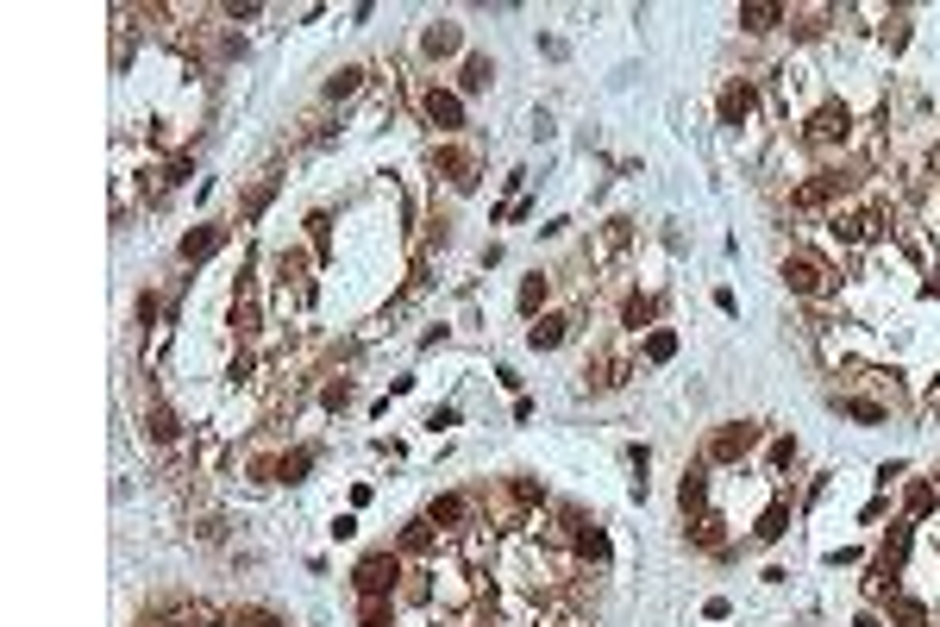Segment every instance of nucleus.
Segmentation results:
<instances>
[{
	"label": "nucleus",
	"mask_w": 940,
	"mask_h": 627,
	"mask_svg": "<svg viewBox=\"0 0 940 627\" xmlns=\"http://www.w3.org/2000/svg\"><path fill=\"white\" fill-rule=\"evenodd\" d=\"M408 584V559L402 552H364L358 571H351V590H358L364 602H395Z\"/></svg>",
	"instance_id": "nucleus-1"
},
{
	"label": "nucleus",
	"mask_w": 940,
	"mask_h": 627,
	"mask_svg": "<svg viewBox=\"0 0 940 627\" xmlns=\"http://www.w3.org/2000/svg\"><path fill=\"white\" fill-rule=\"evenodd\" d=\"M784 289L803 295V301H821L828 295V270H821L809 251H796V258H784Z\"/></svg>",
	"instance_id": "nucleus-2"
},
{
	"label": "nucleus",
	"mask_w": 940,
	"mask_h": 627,
	"mask_svg": "<svg viewBox=\"0 0 940 627\" xmlns=\"http://www.w3.org/2000/svg\"><path fill=\"white\" fill-rule=\"evenodd\" d=\"M752 446H759V427H752V421H734V427H721V433L709 439L702 464H734V458H746Z\"/></svg>",
	"instance_id": "nucleus-3"
},
{
	"label": "nucleus",
	"mask_w": 940,
	"mask_h": 627,
	"mask_svg": "<svg viewBox=\"0 0 940 627\" xmlns=\"http://www.w3.org/2000/svg\"><path fill=\"white\" fill-rule=\"evenodd\" d=\"M846 107H834V101H821L815 113H809V126H803V145H815V151H828V145H840L846 138Z\"/></svg>",
	"instance_id": "nucleus-4"
},
{
	"label": "nucleus",
	"mask_w": 940,
	"mask_h": 627,
	"mask_svg": "<svg viewBox=\"0 0 940 627\" xmlns=\"http://www.w3.org/2000/svg\"><path fill=\"white\" fill-rule=\"evenodd\" d=\"M884 602V615H890V627H934V615H928V602L922 596H909V590H890V596H878Z\"/></svg>",
	"instance_id": "nucleus-5"
},
{
	"label": "nucleus",
	"mask_w": 940,
	"mask_h": 627,
	"mask_svg": "<svg viewBox=\"0 0 940 627\" xmlns=\"http://www.w3.org/2000/svg\"><path fill=\"white\" fill-rule=\"evenodd\" d=\"M420 113H427L439 132H458V126H464V101L445 95V88H427V95H420Z\"/></svg>",
	"instance_id": "nucleus-6"
},
{
	"label": "nucleus",
	"mask_w": 940,
	"mask_h": 627,
	"mask_svg": "<svg viewBox=\"0 0 940 627\" xmlns=\"http://www.w3.org/2000/svg\"><path fill=\"white\" fill-rule=\"evenodd\" d=\"M433 170H439L445 182H458V189H470V182H477V176H470V170H477V157H470L464 145H439V151H433Z\"/></svg>",
	"instance_id": "nucleus-7"
},
{
	"label": "nucleus",
	"mask_w": 940,
	"mask_h": 627,
	"mask_svg": "<svg viewBox=\"0 0 940 627\" xmlns=\"http://www.w3.org/2000/svg\"><path fill=\"white\" fill-rule=\"evenodd\" d=\"M677 502H684V521H690V515L702 521V508H709V464L684 471V483H677Z\"/></svg>",
	"instance_id": "nucleus-8"
},
{
	"label": "nucleus",
	"mask_w": 940,
	"mask_h": 627,
	"mask_svg": "<svg viewBox=\"0 0 940 627\" xmlns=\"http://www.w3.org/2000/svg\"><path fill=\"white\" fill-rule=\"evenodd\" d=\"M752 101H759V88H752L746 76H740V82H727V88H721V120H727V126H740L746 113H752Z\"/></svg>",
	"instance_id": "nucleus-9"
},
{
	"label": "nucleus",
	"mask_w": 940,
	"mask_h": 627,
	"mask_svg": "<svg viewBox=\"0 0 940 627\" xmlns=\"http://www.w3.org/2000/svg\"><path fill=\"white\" fill-rule=\"evenodd\" d=\"M427 521H433V527H445V533H458V527L470 521V496H458V490H452V496H433Z\"/></svg>",
	"instance_id": "nucleus-10"
},
{
	"label": "nucleus",
	"mask_w": 940,
	"mask_h": 627,
	"mask_svg": "<svg viewBox=\"0 0 940 627\" xmlns=\"http://www.w3.org/2000/svg\"><path fill=\"white\" fill-rule=\"evenodd\" d=\"M571 546H577V559H590V565H608V552H615V546H608V533H602L596 521H583V527L571 533Z\"/></svg>",
	"instance_id": "nucleus-11"
},
{
	"label": "nucleus",
	"mask_w": 940,
	"mask_h": 627,
	"mask_svg": "<svg viewBox=\"0 0 940 627\" xmlns=\"http://www.w3.org/2000/svg\"><path fill=\"white\" fill-rule=\"evenodd\" d=\"M564 333H571V320H564V314H539L533 327H527V345H533V352H552V345H564Z\"/></svg>",
	"instance_id": "nucleus-12"
},
{
	"label": "nucleus",
	"mask_w": 940,
	"mask_h": 627,
	"mask_svg": "<svg viewBox=\"0 0 940 627\" xmlns=\"http://www.w3.org/2000/svg\"><path fill=\"white\" fill-rule=\"evenodd\" d=\"M583 383H590V389H621V383H627V358H596V364H583Z\"/></svg>",
	"instance_id": "nucleus-13"
},
{
	"label": "nucleus",
	"mask_w": 940,
	"mask_h": 627,
	"mask_svg": "<svg viewBox=\"0 0 940 627\" xmlns=\"http://www.w3.org/2000/svg\"><path fill=\"white\" fill-rule=\"evenodd\" d=\"M220 239H226L220 226H201V232H188V239H182V264H201V258H214V251H220Z\"/></svg>",
	"instance_id": "nucleus-14"
},
{
	"label": "nucleus",
	"mask_w": 940,
	"mask_h": 627,
	"mask_svg": "<svg viewBox=\"0 0 940 627\" xmlns=\"http://www.w3.org/2000/svg\"><path fill=\"white\" fill-rule=\"evenodd\" d=\"M395 552H402V559H433V552H439V546H433V521H414Z\"/></svg>",
	"instance_id": "nucleus-15"
},
{
	"label": "nucleus",
	"mask_w": 940,
	"mask_h": 627,
	"mask_svg": "<svg viewBox=\"0 0 940 627\" xmlns=\"http://www.w3.org/2000/svg\"><path fill=\"white\" fill-rule=\"evenodd\" d=\"M458 44H464V38H458V26H452V19H439V26H427V38H420V51H427V57H452Z\"/></svg>",
	"instance_id": "nucleus-16"
},
{
	"label": "nucleus",
	"mask_w": 940,
	"mask_h": 627,
	"mask_svg": "<svg viewBox=\"0 0 940 627\" xmlns=\"http://www.w3.org/2000/svg\"><path fill=\"white\" fill-rule=\"evenodd\" d=\"M934 496H940V490H934V477H915V483H909V496H903V521H922L928 508H934Z\"/></svg>",
	"instance_id": "nucleus-17"
},
{
	"label": "nucleus",
	"mask_w": 940,
	"mask_h": 627,
	"mask_svg": "<svg viewBox=\"0 0 940 627\" xmlns=\"http://www.w3.org/2000/svg\"><path fill=\"white\" fill-rule=\"evenodd\" d=\"M690 540H696L702 552H715V559H727V552H734V546H727V540H721V521H715V515H702V521L690 527Z\"/></svg>",
	"instance_id": "nucleus-18"
},
{
	"label": "nucleus",
	"mask_w": 940,
	"mask_h": 627,
	"mask_svg": "<svg viewBox=\"0 0 940 627\" xmlns=\"http://www.w3.org/2000/svg\"><path fill=\"white\" fill-rule=\"evenodd\" d=\"M784 19H790L784 7H740V26L746 32H771V26H784Z\"/></svg>",
	"instance_id": "nucleus-19"
},
{
	"label": "nucleus",
	"mask_w": 940,
	"mask_h": 627,
	"mask_svg": "<svg viewBox=\"0 0 940 627\" xmlns=\"http://www.w3.org/2000/svg\"><path fill=\"white\" fill-rule=\"evenodd\" d=\"M489 76H496V69H489V57H470V63H464V76H458V88H464V95H483Z\"/></svg>",
	"instance_id": "nucleus-20"
},
{
	"label": "nucleus",
	"mask_w": 940,
	"mask_h": 627,
	"mask_svg": "<svg viewBox=\"0 0 940 627\" xmlns=\"http://www.w3.org/2000/svg\"><path fill=\"white\" fill-rule=\"evenodd\" d=\"M546 295H552V283H546V276H527V283H521V314L533 320L539 308H546Z\"/></svg>",
	"instance_id": "nucleus-21"
},
{
	"label": "nucleus",
	"mask_w": 940,
	"mask_h": 627,
	"mask_svg": "<svg viewBox=\"0 0 940 627\" xmlns=\"http://www.w3.org/2000/svg\"><path fill=\"white\" fill-rule=\"evenodd\" d=\"M358 627H402V615H395V602H364Z\"/></svg>",
	"instance_id": "nucleus-22"
},
{
	"label": "nucleus",
	"mask_w": 940,
	"mask_h": 627,
	"mask_svg": "<svg viewBox=\"0 0 940 627\" xmlns=\"http://www.w3.org/2000/svg\"><path fill=\"white\" fill-rule=\"evenodd\" d=\"M145 433L157 439V446H170V439H176V414L157 402V408H151V421H145Z\"/></svg>",
	"instance_id": "nucleus-23"
},
{
	"label": "nucleus",
	"mask_w": 940,
	"mask_h": 627,
	"mask_svg": "<svg viewBox=\"0 0 940 627\" xmlns=\"http://www.w3.org/2000/svg\"><path fill=\"white\" fill-rule=\"evenodd\" d=\"M646 358H652V364H665V358H677V333H665V327H652V333H646Z\"/></svg>",
	"instance_id": "nucleus-24"
},
{
	"label": "nucleus",
	"mask_w": 940,
	"mask_h": 627,
	"mask_svg": "<svg viewBox=\"0 0 940 627\" xmlns=\"http://www.w3.org/2000/svg\"><path fill=\"white\" fill-rule=\"evenodd\" d=\"M784 527H790V502H771V508H765V521H759V540H778Z\"/></svg>",
	"instance_id": "nucleus-25"
},
{
	"label": "nucleus",
	"mask_w": 940,
	"mask_h": 627,
	"mask_svg": "<svg viewBox=\"0 0 940 627\" xmlns=\"http://www.w3.org/2000/svg\"><path fill=\"white\" fill-rule=\"evenodd\" d=\"M358 82H364V69H339V76L326 82V101H345V95H358Z\"/></svg>",
	"instance_id": "nucleus-26"
},
{
	"label": "nucleus",
	"mask_w": 940,
	"mask_h": 627,
	"mask_svg": "<svg viewBox=\"0 0 940 627\" xmlns=\"http://www.w3.org/2000/svg\"><path fill=\"white\" fill-rule=\"evenodd\" d=\"M308 464H314V446H295L289 458H282V464H276V471H282V477H289V483H301V471H308Z\"/></svg>",
	"instance_id": "nucleus-27"
},
{
	"label": "nucleus",
	"mask_w": 940,
	"mask_h": 627,
	"mask_svg": "<svg viewBox=\"0 0 940 627\" xmlns=\"http://www.w3.org/2000/svg\"><path fill=\"white\" fill-rule=\"evenodd\" d=\"M840 414H853V421H884V408L878 402H853V396H834Z\"/></svg>",
	"instance_id": "nucleus-28"
},
{
	"label": "nucleus",
	"mask_w": 940,
	"mask_h": 627,
	"mask_svg": "<svg viewBox=\"0 0 940 627\" xmlns=\"http://www.w3.org/2000/svg\"><path fill=\"white\" fill-rule=\"evenodd\" d=\"M646 320H652V301L633 295V301H627V327H646Z\"/></svg>",
	"instance_id": "nucleus-29"
},
{
	"label": "nucleus",
	"mask_w": 940,
	"mask_h": 627,
	"mask_svg": "<svg viewBox=\"0 0 940 627\" xmlns=\"http://www.w3.org/2000/svg\"><path fill=\"white\" fill-rule=\"evenodd\" d=\"M853 627H884V621H878V615H872V609H865V615H859V621H853Z\"/></svg>",
	"instance_id": "nucleus-30"
}]
</instances>
